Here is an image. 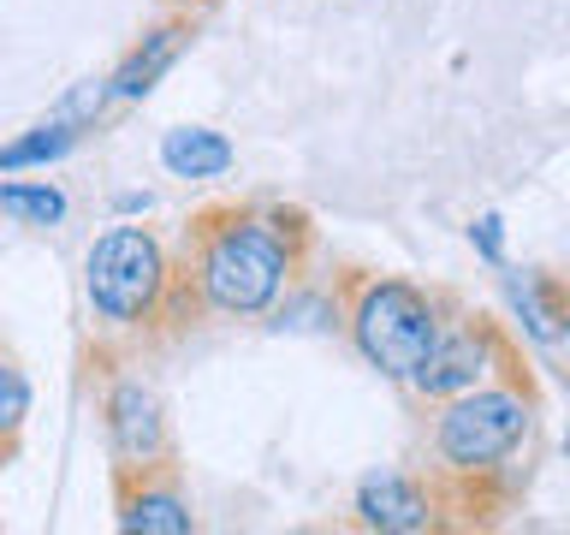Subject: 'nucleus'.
Returning a JSON list of instances; mask_svg holds the SVG:
<instances>
[{"mask_svg":"<svg viewBox=\"0 0 570 535\" xmlns=\"http://www.w3.org/2000/svg\"><path fill=\"white\" fill-rule=\"evenodd\" d=\"M356 524L363 529H381V535H416L434 524V499L416 476H399V470H374L363 476L356 488Z\"/></svg>","mask_w":570,"mask_h":535,"instance_id":"nucleus-7","label":"nucleus"},{"mask_svg":"<svg viewBox=\"0 0 570 535\" xmlns=\"http://www.w3.org/2000/svg\"><path fill=\"white\" fill-rule=\"evenodd\" d=\"M232 160H238V149L220 132H208V125H173L160 137V167L173 178H220L232 173Z\"/></svg>","mask_w":570,"mask_h":535,"instance_id":"nucleus-10","label":"nucleus"},{"mask_svg":"<svg viewBox=\"0 0 570 535\" xmlns=\"http://www.w3.org/2000/svg\"><path fill=\"white\" fill-rule=\"evenodd\" d=\"M83 292L107 328H142L173 292L167 250L149 226H107L83 256Z\"/></svg>","mask_w":570,"mask_h":535,"instance_id":"nucleus-2","label":"nucleus"},{"mask_svg":"<svg viewBox=\"0 0 570 535\" xmlns=\"http://www.w3.org/2000/svg\"><path fill=\"white\" fill-rule=\"evenodd\" d=\"M303 226L292 214L220 208L196 232V292L220 315H267L297 280Z\"/></svg>","mask_w":570,"mask_h":535,"instance_id":"nucleus-1","label":"nucleus"},{"mask_svg":"<svg viewBox=\"0 0 570 535\" xmlns=\"http://www.w3.org/2000/svg\"><path fill=\"white\" fill-rule=\"evenodd\" d=\"M107 440H114V458L125 476H149L167 464V417H160V399L142 381H114V392H107Z\"/></svg>","mask_w":570,"mask_h":535,"instance_id":"nucleus-6","label":"nucleus"},{"mask_svg":"<svg viewBox=\"0 0 570 535\" xmlns=\"http://www.w3.org/2000/svg\"><path fill=\"white\" fill-rule=\"evenodd\" d=\"M529 417H534V405H529L523 387H488L481 381L470 392H452L440 410V422H434V446H440L445 470H458V476L499 470V464L523 446Z\"/></svg>","mask_w":570,"mask_h":535,"instance_id":"nucleus-3","label":"nucleus"},{"mask_svg":"<svg viewBox=\"0 0 570 535\" xmlns=\"http://www.w3.org/2000/svg\"><path fill=\"white\" fill-rule=\"evenodd\" d=\"M470 244L499 268V262H505V221H499V214H481V221L470 226Z\"/></svg>","mask_w":570,"mask_h":535,"instance_id":"nucleus-15","label":"nucleus"},{"mask_svg":"<svg viewBox=\"0 0 570 535\" xmlns=\"http://www.w3.org/2000/svg\"><path fill=\"white\" fill-rule=\"evenodd\" d=\"M505 292H511V310L523 315V333L541 339V346H559L564 339V292H559V280L505 274Z\"/></svg>","mask_w":570,"mask_h":535,"instance_id":"nucleus-11","label":"nucleus"},{"mask_svg":"<svg viewBox=\"0 0 570 535\" xmlns=\"http://www.w3.org/2000/svg\"><path fill=\"white\" fill-rule=\"evenodd\" d=\"M30 417V381L12 363H0V440H12Z\"/></svg>","mask_w":570,"mask_h":535,"instance_id":"nucleus-14","label":"nucleus"},{"mask_svg":"<svg viewBox=\"0 0 570 535\" xmlns=\"http://www.w3.org/2000/svg\"><path fill=\"white\" fill-rule=\"evenodd\" d=\"M356 351L392 381H410L440 333V303L410 280H368L351 303Z\"/></svg>","mask_w":570,"mask_h":535,"instance_id":"nucleus-4","label":"nucleus"},{"mask_svg":"<svg viewBox=\"0 0 570 535\" xmlns=\"http://www.w3.org/2000/svg\"><path fill=\"white\" fill-rule=\"evenodd\" d=\"M78 132L83 125H71L53 114L48 125H30L24 137H12V143H0V173H18V167H48V160H60L78 149Z\"/></svg>","mask_w":570,"mask_h":535,"instance_id":"nucleus-12","label":"nucleus"},{"mask_svg":"<svg viewBox=\"0 0 570 535\" xmlns=\"http://www.w3.org/2000/svg\"><path fill=\"white\" fill-rule=\"evenodd\" d=\"M119 529H131V535H190L196 517L185 506V494H178L173 481H155V470H149V476H125Z\"/></svg>","mask_w":570,"mask_h":535,"instance_id":"nucleus-8","label":"nucleus"},{"mask_svg":"<svg viewBox=\"0 0 570 535\" xmlns=\"http://www.w3.org/2000/svg\"><path fill=\"white\" fill-rule=\"evenodd\" d=\"M0 214H12V221H24V226H53V221H66V191H53L48 178L42 185H0Z\"/></svg>","mask_w":570,"mask_h":535,"instance_id":"nucleus-13","label":"nucleus"},{"mask_svg":"<svg viewBox=\"0 0 570 535\" xmlns=\"http://www.w3.org/2000/svg\"><path fill=\"white\" fill-rule=\"evenodd\" d=\"M190 36H196L190 25H160L155 36H142V42H137L131 54H125V66L114 71V78H107V96H119V101H142V96H149V89L173 71L178 54L190 48Z\"/></svg>","mask_w":570,"mask_h":535,"instance_id":"nucleus-9","label":"nucleus"},{"mask_svg":"<svg viewBox=\"0 0 570 535\" xmlns=\"http://www.w3.org/2000/svg\"><path fill=\"white\" fill-rule=\"evenodd\" d=\"M505 357V346H499L493 321L481 315H458V321H440L434 346H428V357L416 363V374H410V387L428 392V399H452V392H470L488 381V369Z\"/></svg>","mask_w":570,"mask_h":535,"instance_id":"nucleus-5","label":"nucleus"}]
</instances>
